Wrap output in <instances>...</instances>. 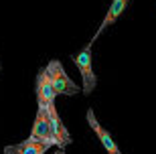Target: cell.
I'll list each match as a JSON object with an SVG mask.
<instances>
[{"mask_svg": "<svg viewBox=\"0 0 156 154\" xmlns=\"http://www.w3.org/2000/svg\"><path fill=\"white\" fill-rule=\"evenodd\" d=\"M45 69H47V73H49V79H51L53 89L57 91V95H67L69 97V95H77V93L81 91V87L67 75V71L63 69L61 61L53 59V61H49V65H47Z\"/></svg>", "mask_w": 156, "mask_h": 154, "instance_id": "6da1fadb", "label": "cell"}, {"mask_svg": "<svg viewBox=\"0 0 156 154\" xmlns=\"http://www.w3.org/2000/svg\"><path fill=\"white\" fill-rule=\"evenodd\" d=\"M73 63L79 69V75H81V79H83L81 91L85 93V95H89L95 89V85H98V77H95L93 63H91V45H85V49H81L79 53H75L73 55Z\"/></svg>", "mask_w": 156, "mask_h": 154, "instance_id": "7a4b0ae2", "label": "cell"}, {"mask_svg": "<svg viewBox=\"0 0 156 154\" xmlns=\"http://www.w3.org/2000/svg\"><path fill=\"white\" fill-rule=\"evenodd\" d=\"M47 114H49V128H51V140L53 146H57L59 150H65L73 140L69 136V130L65 128L63 120L59 118V112L55 108V102L47 106Z\"/></svg>", "mask_w": 156, "mask_h": 154, "instance_id": "3957f363", "label": "cell"}, {"mask_svg": "<svg viewBox=\"0 0 156 154\" xmlns=\"http://www.w3.org/2000/svg\"><path fill=\"white\" fill-rule=\"evenodd\" d=\"M57 91L53 89V83L49 79V73L47 69H41L39 75H37V102H39V108H47L49 103L55 102Z\"/></svg>", "mask_w": 156, "mask_h": 154, "instance_id": "277c9868", "label": "cell"}, {"mask_svg": "<svg viewBox=\"0 0 156 154\" xmlns=\"http://www.w3.org/2000/svg\"><path fill=\"white\" fill-rule=\"evenodd\" d=\"M87 124H89V128L95 132V136L99 138V142L104 144V148L108 150V154H122L120 148H118V144L114 142V138L110 136V132L105 130V128H101V124L98 122L93 109H87Z\"/></svg>", "mask_w": 156, "mask_h": 154, "instance_id": "5b68a950", "label": "cell"}, {"mask_svg": "<svg viewBox=\"0 0 156 154\" xmlns=\"http://www.w3.org/2000/svg\"><path fill=\"white\" fill-rule=\"evenodd\" d=\"M49 148H53L51 142H43V140H35V138H27L24 142L14 144V146H6L4 154H45Z\"/></svg>", "mask_w": 156, "mask_h": 154, "instance_id": "8992f818", "label": "cell"}, {"mask_svg": "<svg viewBox=\"0 0 156 154\" xmlns=\"http://www.w3.org/2000/svg\"><path fill=\"white\" fill-rule=\"evenodd\" d=\"M30 138L35 140H43V142H51V128H49V114L47 108H39L37 109V118L33 122V130H30Z\"/></svg>", "mask_w": 156, "mask_h": 154, "instance_id": "52a82bcc", "label": "cell"}, {"mask_svg": "<svg viewBox=\"0 0 156 154\" xmlns=\"http://www.w3.org/2000/svg\"><path fill=\"white\" fill-rule=\"evenodd\" d=\"M128 4H130V0H112L110 8H108V14H105V18L101 20V24H99V29H98V33H95V37H93V39H98V37L104 33L108 27H112V24L116 23L118 18L124 14V10L128 8Z\"/></svg>", "mask_w": 156, "mask_h": 154, "instance_id": "ba28073f", "label": "cell"}, {"mask_svg": "<svg viewBox=\"0 0 156 154\" xmlns=\"http://www.w3.org/2000/svg\"><path fill=\"white\" fill-rule=\"evenodd\" d=\"M55 154H65V150H57V152H55Z\"/></svg>", "mask_w": 156, "mask_h": 154, "instance_id": "9c48e42d", "label": "cell"}]
</instances>
